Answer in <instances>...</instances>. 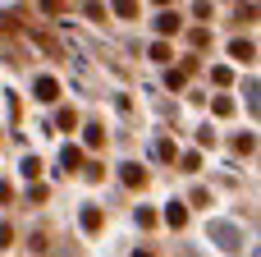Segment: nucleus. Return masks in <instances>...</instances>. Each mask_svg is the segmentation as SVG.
<instances>
[{
	"mask_svg": "<svg viewBox=\"0 0 261 257\" xmlns=\"http://www.w3.org/2000/svg\"><path fill=\"white\" fill-rule=\"evenodd\" d=\"M55 92H60L55 78H37V97H41V101H55Z\"/></svg>",
	"mask_w": 261,
	"mask_h": 257,
	"instance_id": "obj_1",
	"label": "nucleus"
},
{
	"mask_svg": "<svg viewBox=\"0 0 261 257\" xmlns=\"http://www.w3.org/2000/svg\"><path fill=\"white\" fill-rule=\"evenodd\" d=\"M229 51H234V55H239V60H257V51H252V41H234V46H229Z\"/></svg>",
	"mask_w": 261,
	"mask_h": 257,
	"instance_id": "obj_2",
	"label": "nucleus"
},
{
	"mask_svg": "<svg viewBox=\"0 0 261 257\" xmlns=\"http://www.w3.org/2000/svg\"><path fill=\"white\" fill-rule=\"evenodd\" d=\"M165 221H170V225H184V221H188V212H184V207H179V202H174V207H170V212H165Z\"/></svg>",
	"mask_w": 261,
	"mask_h": 257,
	"instance_id": "obj_3",
	"label": "nucleus"
},
{
	"mask_svg": "<svg viewBox=\"0 0 261 257\" xmlns=\"http://www.w3.org/2000/svg\"><path fill=\"white\" fill-rule=\"evenodd\" d=\"M156 28H161V32H174V28H179V18H174V14H161V23H156Z\"/></svg>",
	"mask_w": 261,
	"mask_h": 257,
	"instance_id": "obj_4",
	"label": "nucleus"
},
{
	"mask_svg": "<svg viewBox=\"0 0 261 257\" xmlns=\"http://www.w3.org/2000/svg\"><path fill=\"white\" fill-rule=\"evenodd\" d=\"M83 225L87 230H101V212H83Z\"/></svg>",
	"mask_w": 261,
	"mask_h": 257,
	"instance_id": "obj_5",
	"label": "nucleus"
},
{
	"mask_svg": "<svg viewBox=\"0 0 261 257\" xmlns=\"http://www.w3.org/2000/svg\"><path fill=\"white\" fill-rule=\"evenodd\" d=\"M0 248H9V225H0Z\"/></svg>",
	"mask_w": 261,
	"mask_h": 257,
	"instance_id": "obj_6",
	"label": "nucleus"
},
{
	"mask_svg": "<svg viewBox=\"0 0 261 257\" xmlns=\"http://www.w3.org/2000/svg\"><path fill=\"white\" fill-rule=\"evenodd\" d=\"M133 257H151V253H133Z\"/></svg>",
	"mask_w": 261,
	"mask_h": 257,
	"instance_id": "obj_7",
	"label": "nucleus"
}]
</instances>
